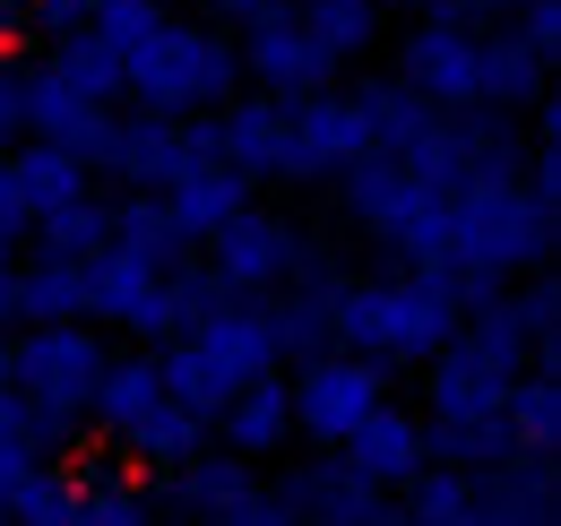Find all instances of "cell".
<instances>
[{"mask_svg": "<svg viewBox=\"0 0 561 526\" xmlns=\"http://www.w3.org/2000/svg\"><path fill=\"white\" fill-rule=\"evenodd\" d=\"M294 432H311V441H346L363 414H380L389 405V371L380 363H363V354H311V363H294Z\"/></svg>", "mask_w": 561, "mask_h": 526, "instance_id": "cell-6", "label": "cell"}, {"mask_svg": "<svg viewBox=\"0 0 561 526\" xmlns=\"http://www.w3.org/2000/svg\"><path fill=\"white\" fill-rule=\"evenodd\" d=\"M251 191H260V182H242L233 164L199 156V164H182L156 198H164V216H173V233H182V242H208L216 225H233V216L251 207Z\"/></svg>", "mask_w": 561, "mask_h": 526, "instance_id": "cell-13", "label": "cell"}, {"mask_svg": "<svg viewBox=\"0 0 561 526\" xmlns=\"http://www.w3.org/2000/svg\"><path fill=\"white\" fill-rule=\"evenodd\" d=\"M18 113H26V138H44V147L78 156L87 173H95V164H113V147H122V122H113L104 104L70 95L53 69H18Z\"/></svg>", "mask_w": 561, "mask_h": 526, "instance_id": "cell-8", "label": "cell"}, {"mask_svg": "<svg viewBox=\"0 0 561 526\" xmlns=\"http://www.w3.org/2000/svg\"><path fill=\"white\" fill-rule=\"evenodd\" d=\"M337 449H346L337 466H346L354 483H371V492H407V483L423 474V423H415V414H398V405H380V414L354 423Z\"/></svg>", "mask_w": 561, "mask_h": 526, "instance_id": "cell-12", "label": "cell"}, {"mask_svg": "<svg viewBox=\"0 0 561 526\" xmlns=\"http://www.w3.org/2000/svg\"><path fill=\"white\" fill-rule=\"evenodd\" d=\"M191 138H199V156L233 164L242 182H268L277 173V147H285V104L277 95H225L208 122H191Z\"/></svg>", "mask_w": 561, "mask_h": 526, "instance_id": "cell-10", "label": "cell"}, {"mask_svg": "<svg viewBox=\"0 0 561 526\" xmlns=\"http://www.w3.org/2000/svg\"><path fill=\"white\" fill-rule=\"evenodd\" d=\"M9 320H26V329H61V320H87V285H78V260H26V267H9Z\"/></svg>", "mask_w": 561, "mask_h": 526, "instance_id": "cell-18", "label": "cell"}, {"mask_svg": "<svg viewBox=\"0 0 561 526\" xmlns=\"http://www.w3.org/2000/svg\"><path fill=\"white\" fill-rule=\"evenodd\" d=\"M501 432H510V449H518V458H553V449H561V380H553V371L510 380Z\"/></svg>", "mask_w": 561, "mask_h": 526, "instance_id": "cell-20", "label": "cell"}, {"mask_svg": "<svg viewBox=\"0 0 561 526\" xmlns=\"http://www.w3.org/2000/svg\"><path fill=\"white\" fill-rule=\"evenodd\" d=\"M122 95L156 113V122H191V113H216L225 95H242V53H233V35H216V26H156L139 53L122 61Z\"/></svg>", "mask_w": 561, "mask_h": 526, "instance_id": "cell-2", "label": "cell"}, {"mask_svg": "<svg viewBox=\"0 0 561 526\" xmlns=\"http://www.w3.org/2000/svg\"><path fill=\"white\" fill-rule=\"evenodd\" d=\"M346 207H354V225H371L380 242H398L415 267H440L449 191H432L415 164H398V156H354L346 164Z\"/></svg>", "mask_w": 561, "mask_h": 526, "instance_id": "cell-4", "label": "cell"}, {"mask_svg": "<svg viewBox=\"0 0 561 526\" xmlns=\"http://www.w3.org/2000/svg\"><path fill=\"white\" fill-rule=\"evenodd\" d=\"M113 242V207L87 191V198H70V207H53L44 225H35V260H95Z\"/></svg>", "mask_w": 561, "mask_h": 526, "instance_id": "cell-22", "label": "cell"}, {"mask_svg": "<svg viewBox=\"0 0 561 526\" xmlns=\"http://www.w3.org/2000/svg\"><path fill=\"white\" fill-rule=\"evenodd\" d=\"M285 18H302L311 26V44L329 53V61H346L371 44V26H380V9L371 0H285Z\"/></svg>", "mask_w": 561, "mask_h": 526, "instance_id": "cell-25", "label": "cell"}, {"mask_svg": "<svg viewBox=\"0 0 561 526\" xmlns=\"http://www.w3.org/2000/svg\"><path fill=\"white\" fill-rule=\"evenodd\" d=\"M164 483H173V510H191V518H225L242 492H260V483H251V458H233V449H225V458L199 449V458L173 466Z\"/></svg>", "mask_w": 561, "mask_h": 526, "instance_id": "cell-21", "label": "cell"}, {"mask_svg": "<svg viewBox=\"0 0 561 526\" xmlns=\"http://www.w3.org/2000/svg\"><path fill=\"white\" fill-rule=\"evenodd\" d=\"M476 104L492 113H518V104H545V61L501 26V35H476Z\"/></svg>", "mask_w": 561, "mask_h": 526, "instance_id": "cell-19", "label": "cell"}, {"mask_svg": "<svg viewBox=\"0 0 561 526\" xmlns=\"http://www.w3.org/2000/svg\"><path fill=\"white\" fill-rule=\"evenodd\" d=\"M242 78L260 87V95H277V104H294V95H329V78H337V61L311 44V26L302 18H285V9H268L260 26H242Z\"/></svg>", "mask_w": 561, "mask_h": 526, "instance_id": "cell-9", "label": "cell"}, {"mask_svg": "<svg viewBox=\"0 0 561 526\" xmlns=\"http://www.w3.org/2000/svg\"><path fill=\"white\" fill-rule=\"evenodd\" d=\"M371 9H423V0H371Z\"/></svg>", "mask_w": 561, "mask_h": 526, "instance_id": "cell-38", "label": "cell"}, {"mask_svg": "<svg viewBox=\"0 0 561 526\" xmlns=\"http://www.w3.org/2000/svg\"><path fill=\"white\" fill-rule=\"evenodd\" d=\"M0 233H26V216H18V191H9V164H0Z\"/></svg>", "mask_w": 561, "mask_h": 526, "instance_id": "cell-35", "label": "cell"}, {"mask_svg": "<svg viewBox=\"0 0 561 526\" xmlns=\"http://www.w3.org/2000/svg\"><path fill=\"white\" fill-rule=\"evenodd\" d=\"M53 78H61V87H70V95H87V104H104V113H113V104H122V61H113V53H104V44H95V35H87V26H78V35H61V44H53Z\"/></svg>", "mask_w": 561, "mask_h": 526, "instance_id": "cell-23", "label": "cell"}, {"mask_svg": "<svg viewBox=\"0 0 561 526\" xmlns=\"http://www.w3.org/2000/svg\"><path fill=\"white\" fill-rule=\"evenodd\" d=\"M87 18H95V0H26V35H53V44L78 35Z\"/></svg>", "mask_w": 561, "mask_h": 526, "instance_id": "cell-31", "label": "cell"}, {"mask_svg": "<svg viewBox=\"0 0 561 526\" xmlns=\"http://www.w3.org/2000/svg\"><path fill=\"white\" fill-rule=\"evenodd\" d=\"M9 267H18V233H0V320H9Z\"/></svg>", "mask_w": 561, "mask_h": 526, "instance_id": "cell-36", "label": "cell"}, {"mask_svg": "<svg viewBox=\"0 0 561 526\" xmlns=\"http://www.w3.org/2000/svg\"><path fill=\"white\" fill-rule=\"evenodd\" d=\"M191 526H216V518H191Z\"/></svg>", "mask_w": 561, "mask_h": 526, "instance_id": "cell-39", "label": "cell"}, {"mask_svg": "<svg viewBox=\"0 0 561 526\" xmlns=\"http://www.w3.org/2000/svg\"><path fill=\"white\" fill-rule=\"evenodd\" d=\"M26 44V0H0V53Z\"/></svg>", "mask_w": 561, "mask_h": 526, "instance_id": "cell-34", "label": "cell"}, {"mask_svg": "<svg viewBox=\"0 0 561 526\" xmlns=\"http://www.w3.org/2000/svg\"><path fill=\"white\" fill-rule=\"evenodd\" d=\"M216 18H233V26H260V18H268V9H285V0H208Z\"/></svg>", "mask_w": 561, "mask_h": 526, "instance_id": "cell-33", "label": "cell"}, {"mask_svg": "<svg viewBox=\"0 0 561 526\" xmlns=\"http://www.w3.org/2000/svg\"><path fill=\"white\" fill-rule=\"evenodd\" d=\"M164 18H173L164 0H95V18H87V35H95V44L113 53V61H130V53H139V44L156 35V26H164Z\"/></svg>", "mask_w": 561, "mask_h": 526, "instance_id": "cell-28", "label": "cell"}, {"mask_svg": "<svg viewBox=\"0 0 561 526\" xmlns=\"http://www.w3.org/2000/svg\"><path fill=\"white\" fill-rule=\"evenodd\" d=\"M26 138V113H18V69H0V156Z\"/></svg>", "mask_w": 561, "mask_h": 526, "instance_id": "cell-32", "label": "cell"}, {"mask_svg": "<svg viewBox=\"0 0 561 526\" xmlns=\"http://www.w3.org/2000/svg\"><path fill=\"white\" fill-rule=\"evenodd\" d=\"M199 441H208V423H199L191 405H164V414L147 423V432H139V441H130V449H139V458L156 466V474H173V466H182V458H199Z\"/></svg>", "mask_w": 561, "mask_h": 526, "instance_id": "cell-29", "label": "cell"}, {"mask_svg": "<svg viewBox=\"0 0 561 526\" xmlns=\"http://www.w3.org/2000/svg\"><path fill=\"white\" fill-rule=\"evenodd\" d=\"M70 526H156V501H147L130 474H104V483H78Z\"/></svg>", "mask_w": 561, "mask_h": 526, "instance_id": "cell-27", "label": "cell"}, {"mask_svg": "<svg viewBox=\"0 0 561 526\" xmlns=\"http://www.w3.org/2000/svg\"><path fill=\"white\" fill-rule=\"evenodd\" d=\"M0 164H9V191H18V216H26V225H44L53 207L87 198V164L61 156V147H44V138H18Z\"/></svg>", "mask_w": 561, "mask_h": 526, "instance_id": "cell-15", "label": "cell"}, {"mask_svg": "<svg viewBox=\"0 0 561 526\" xmlns=\"http://www.w3.org/2000/svg\"><path fill=\"white\" fill-rule=\"evenodd\" d=\"M216 432H225L233 458H268L285 432H294V397H285V380H277V371H260L251 389H233L225 405H216Z\"/></svg>", "mask_w": 561, "mask_h": 526, "instance_id": "cell-16", "label": "cell"}, {"mask_svg": "<svg viewBox=\"0 0 561 526\" xmlns=\"http://www.w3.org/2000/svg\"><path fill=\"white\" fill-rule=\"evenodd\" d=\"M113 251H139V260H156V267H182V233H173V216H164V198L156 191H139V198H122L113 207Z\"/></svg>", "mask_w": 561, "mask_h": 526, "instance_id": "cell-24", "label": "cell"}, {"mask_svg": "<svg viewBox=\"0 0 561 526\" xmlns=\"http://www.w3.org/2000/svg\"><path fill=\"white\" fill-rule=\"evenodd\" d=\"M354 156H371V122L354 95H294L285 104V147L277 182H311V173H346Z\"/></svg>", "mask_w": 561, "mask_h": 526, "instance_id": "cell-7", "label": "cell"}, {"mask_svg": "<svg viewBox=\"0 0 561 526\" xmlns=\"http://www.w3.org/2000/svg\"><path fill=\"white\" fill-rule=\"evenodd\" d=\"M182 164H199V138H191V122H156V113L122 122V147H113V173H122V182L164 191Z\"/></svg>", "mask_w": 561, "mask_h": 526, "instance_id": "cell-17", "label": "cell"}, {"mask_svg": "<svg viewBox=\"0 0 561 526\" xmlns=\"http://www.w3.org/2000/svg\"><path fill=\"white\" fill-rule=\"evenodd\" d=\"M407 95H423L432 113H467L476 104V26L432 18L407 35Z\"/></svg>", "mask_w": 561, "mask_h": 526, "instance_id": "cell-11", "label": "cell"}, {"mask_svg": "<svg viewBox=\"0 0 561 526\" xmlns=\"http://www.w3.org/2000/svg\"><path fill=\"white\" fill-rule=\"evenodd\" d=\"M104 336L78 329V320H61V329H26L9 336V397L26 405V414H61V423H78L87 405H95V389H104Z\"/></svg>", "mask_w": 561, "mask_h": 526, "instance_id": "cell-3", "label": "cell"}, {"mask_svg": "<svg viewBox=\"0 0 561 526\" xmlns=\"http://www.w3.org/2000/svg\"><path fill=\"white\" fill-rule=\"evenodd\" d=\"M164 405H173V397H164V380H156V354H113V363H104V389H95L87 414L104 423V441H122V449H130Z\"/></svg>", "mask_w": 561, "mask_h": 526, "instance_id": "cell-14", "label": "cell"}, {"mask_svg": "<svg viewBox=\"0 0 561 526\" xmlns=\"http://www.w3.org/2000/svg\"><path fill=\"white\" fill-rule=\"evenodd\" d=\"M510 35L553 69V53H561V0H518V26H510Z\"/></svg>", "mask_w": 561, "mask_h": 526, "instance_id": "cell-30", "label": "cell"}, {"mask_svg": "<svg viewBox=\"0 0 561 526\" xmlns=\"http://www.w3.org/2000/svg\"><path fill=\"white\" fill-rule=\"evenodd\" d=\"M311 242L285 225V216H268V207H242L233 225H216L208 233V276L233 294V302H260V294H277V285H294V276H311Z\"/></svg>", "mask_w": 561, "mask_h": 526, "instance_id": "cell-5", "label": "cell"}, {"mask_svg": "<svg viewBox=\"0 0 561 526\" xmlns=\"http://www.w3.org/2000/svg\"><path fill=\"white\" fill-rule=\"evenodd\" d=\"M467 320L458 285L432 276V267H398V276H363V285H337L329 302V336L337 354H363V363H432Z\"/></svg>", "mask_w": 561, "mask_h": 526, "instance_id": "cell-1", "label": "cell"}, {"mask_svg": "<svg viewBox=\"0 0 561 526\" xmlns=\"http://www.w3.org/2000/svg\"><path fill=\"white\" fill-rule=\"evenodd\" d=\"M0 389H9V336H0Z\"/></svg>", "mask_w": 561, "mask_h": 526, "instance_id": "cell-37", "label": "cell"}, {"mask_svg": "<svg viewBox=\"0 0 561 526\" xmlns=\"http://www.w3.org/2000/svg\"><path fill=\"white\" fill-rule=\"evenodd\" d=\"M70 501H78V483L61 466H26L0 492V526H70Z\"/></svg>", "mask_w": 561, "mask_h": 526, "instance_id": "cell-26", "label": "cell"}]
</instances>
